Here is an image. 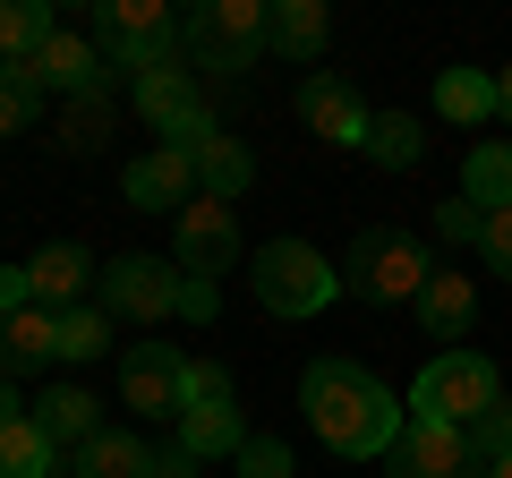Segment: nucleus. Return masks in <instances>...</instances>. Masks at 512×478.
Here are the masks:
<instances>
[{
	"label": "nucleus",
	"instance_id": "nucleus-1",
	"mask_svg": "<svg viewBox=\"0 0 512 478\" xmlns=\"http://www.w3.org/2000/svg\"><path fill=\"white\" fill-rule=\"evenodd\" d=\"M299 410H308L316 444L342 453V461H384L402 444V427H410V402L384 385L376 368H359V359H316V368L299 376Z\"/></svg>",
	"mask_w": 512,
	"mask_h": 478
},
{
	"label": "nucleus",
	"instance_id": "nucleus-2",
	"mask_svg": "<svg viewBox=\"0 0 512 478\" xmlns=\"http://www.w3.org/2000/svg\"><path fill=\"white\" fill-rule=\"evenodd\" d=\"M436 248H427L419 231H402V222H367L359 239H350V265H342V291H359L367 308H410V299L427 291V274H436Z\"/></svg>",
	"mask_w": 512,
	"mask_h": 478
},
{
	"label": "nucleus",
	"instance_id": "nucleus-3",
	"mask_svg": "<svg viewBox=\"0 0 512 478\" xmlns=\"http://www.w3.org/2000/svg\"><path fill=\"white\" fill-rule=\"evenodd\" d=\"M248 282H256V299H265V316H325L333 299H342V274H333V257L325 248H308V239H265L248 257Z\"/></svg>",
	"mask_w": 512,
	"mask_h": 478
},
{
	"label": "nucleus",
	"instance_id": "nucleus-4",
	"mask_svg": "<svg viewBox=\"0 0 512 478\" xmlns=\"http://www.w3.org/2000/svg\"><path fill=\"white\" fill-rule=\"evenodd\" d=\"M495 402H504V376L478 350H436L410 385V419H436V427H478Z\"/></svg>",
	"mask_w": 512,
	"mask_h": 478
},
{
	"label": "nucleus",
	"instance_id": "nucleus-5",
	"mask_svg": "<svg viewBox=\"0 0 512 478\" xmlns=\"http://www.w3.org/2000/svg\"><path fill=\"white\" fill-rule=\"evenodd\" d=\"M180 43H188V69H256V52L274 43V9L265 0H205V9H188L180 18Z\"/></svg>",
	"mask_w": 512,
	"mask_h": 478
},
{
	"label": "nucleus",
	"instance_id": "nucleus-6",
	"mask_svg": "<svg viewBox=\"0 0 512 478\" xmlns=\"http://www.w3.org/2000/svg\"><path fill=\"white\" fill-rule=\"evenodd\" d=\"M94 52H103L111 69H128V77L171 69V52H180V18H171L163 0H103V9H94Z\"/></svg>",
	"mask_w": 512,
	"mask_h": 478
},
{
	"label": "nucleus",
	"instance_id": "nucleus-7",
	"mask_svg": "<svg viewBox=\"0 0 512 478\" xmlns=\"http://www.w3.org/2000/svg\"><path fill=\"white\" fill-rule=\"evenodd\" d=\"M180 453L197 461H239L248 453V419H239V393L214 359L188 368V410H180Z\"/></svg>",
	"mask_w": 512,
	"mask_h": 478
},
{
	"label": "nucleus",
	"instance_id": "nucleus-8",
	"mask_svg": "<svg viewBox=\"0 0 512 478\" xmlns=\"http://www.w3.org/2000/svg\"><path fill=\"white\" fill-rule=\"evenodd\" d=\"M94 308L137 316V325H171V316H180V265L111 257V265H103V282H94Z\"/></svg>",
	"mask_w": 512,
	"mask_h": 478
},
{
	"label": "nucleus",
	"instance_id": "nucleus-9",
	"mask_svg": "<svg viewBox=\"0 0 512 478\" xmlns=\"http://www.w3.org/2000/svg\"><path fill=\"white\" fill-rule=\"evenodd\" d=\"M188 368H197V359H180L171 342H128V359H120V402L146 410V419H171V427H180V410H188Z\"/></svg>",
	"mask_w": 512,
	"mask_h": 478
},
{
	"label": "nucleus",
	"instance_id": "nucleus-10",
	"mask_svg": "<svg viewBox=\"0 0 512 478\" xmlns=\"http://www.w3.org/2000/svg\"><path fill=\"white\" fill-rule=\"evenodd\" d=\"M171 265L180 274H205V282H222L239 265V214L222 197H197L188 214H171Z\"/></svg>",
	"mask_w": 512,
	"mask_h": 478
},
{
	"label": "nucleus",
	"instance_id": "nucleus-11",
	"mask_svg": "<svg viewBox=\"0 0 512 478\" xmlns=\"http://www.w3.org/2000/svg\"><path fill=\"white\" fill-rule=\"evenodd\" d=\"M128 103H137V120H146V129L163 137V146L214 120V111H205V86H197V69H180V60H171V69H146V77H128Z\"/></svg>",
	"mask_w": 512,
	"mask_h": 478
},
{
	"label": "nucleus",
	"instance_id": "nucleus-12",
	"mask_svg": "<svg viewBox=\"0 0 512 478\" xmlns=\"http://www.w3.org/2000/svg\"><path fill=\"white\" fill-rule=\"evenodd\" d=\"M384 461H393V478H487V461L470 453V427H436V419H410Z\"/></svg>",
	"mask_w": 512,
	"mask_h": 478
},
{
	"label": "nucleus",
	"instance_id": "nucleus-13",
	"mask_svg": "<svg viewBox=\"0 0 512 478\" xmlns=\"http://www.w3.org/2000/svg\"><path fill=\"white\" fill-rule=\"evenodd\" d=\"M120 197L137 205V214H154V205L188 214V205L205 197V188H197V154H188V146H154V154H137V163L120 171Z\"/></svg>",
	"mask_w": 512,
	"mask_h": 478
},
{
	"label": "nucleus",
	"instance_id": "nucleus-14",
	"mask_svg": "<svg viewBox=\"0 0 512 478\" xmlns=\"http://www.w3.org/2000/svg\"><path fill=\"white\" fill-rule=\"evenodd\" d=\"M299 120H308V137H325V146H367V120H376V111L359 103L350 77L316 69L308 86H299Z\"/></svg>",
	"mask_w": 512,
	"mask_h": 478
},
{
	"label": "nucleus",
	"instance_id": "nucleus-15",
	"mask_svg": "<svg viewBox=\"0 0 512 478\" xmlns=\"http://www.w3.org/2000/svg\"><path fill=\"white\" fill-rule=\"evenodd\" d=\"M26 282H35V308L69 316V308H86V282H103V265L77 239H43L35 257H26Z\"/></svg>",
	"mask_w": 512,
	"mask_h": 478
},
{
	"label": "nucleus",
	"instance_id": "nucleus-16",
	"mask_svg": "<svg viewBox=\"0 0 512 478\" xmlns=\"http://www.w3.org/2000/svg\"><path fill=\"white\" fill-rule=\"evenodd\" d=\"M171 146H188V154H197V188H205V197L239 205V197H248V188H256V154L239 146V137H222V120H205V129L171 137Z\"/></svg>",
	"mask_w": 512,
	"mask_h": 478
},
{
	"label": "nucleus",
	"instance_id": "nucleus-17",
	"mask_svg": "<svg viewBox=\"0 0 512 478\" xmlns=\"http://www.w3.org/2000/svg\"><path fill=\"white\" fill-rule=\"evenodd\" d=\"M410 308H419V333H427V342L461 350V333L478 325V282L453 274V265H436V274H427V291L410 299Z\"/></svg>",
	"mask_w": 512,
	"mask_h": 478
},
{
	"label": "nucleus",
	"instance_id": "nucleus-18",
	"mask_svg": "<svg viewBox=\"0 0 512 478\" xmlns=\"http://www.w3.org/2000/svg\"><path fill=\"white\" fill-rule=\"evenodd\" d=\"M26 77L77 103V94H103V52H94V35H69V26H60V35L26 60Z\"/></svg>",
	"mask_w": 512,
	"mask_h": 478
},
{
	"label": "nucleus",
	"instance_id": "nucleus-19",
	"mask_svg": "<svg viewBox=\"0 0 512 478\" xmlns=\"http://www.w3.org/2000/svg\"><path fill=\"white\" fill-rule=\"evenodd\" d=\"M60 359V316L52 308H18V316H0V376L18 385V376L52 368Z\"/></svg>",
	"mask_w": 512,
	"mask_h": 478
},
{
	"label": "nucleus",
	"instance_id": "nucleus-20",
	"mask_svg": "<svg viewBox=\"0 0 512 478\" xmlns=\"http://www.w3.org/2000/svg\"><path fill=\"white\" fill-rule=\"evenodd\" d=\"M35 427L60 444V453H86V444L103 436V427H94V393H86V385H52V393L35 402Z\"/></svg>",
	"mask_w": 512,
	"mask_h": 478
},
{
	"label": "nucleus",
	"instance_id": "nucleus-21",
	"mask_svg": "<svg viewBox=\"0 0 512 478\" xmlns=\"http://www.w3.org/2000/svg\"><path fill=\"white\" fill-rule=\"evenodd\" d=\"M325 43H333L325 0H274V43H265V52H282V60H316Z\"/></svg>",
	"mask_w": 512,
	"mask_h": 478
},
{
	"label": "nucleus",
	"instance_id": "nucleus-22",
	"mask_svg": "<svg viewBox=\"0 0 512 478\" xmlns=\"http://www.w3.org/2000/svg\"><path fill=\"white\" fill-rule=\"evenodd\" d=\"M77 478H154V444L128 436V427H103V436L77 453Z\"/></svg>",
	"mask_w": 512,
	"mask_h": 478
},
{
	"label": "nucleus",
	"instance_id": "nucleus-23",
	"mask_svg": "<svg viewBox=\"0 0 512 478\" xmlns=\"http://www.w3.org/2000/svg\"><path fill=\"white\" fill-rule=\"evenodd\" d=\"M461 197H470L478 214H504V205H512V146L478 137V146H470V163H461Z\"/></svg>",
	"mask_w": 512,
	"mask_h": 478
},
{
	"label": "nucleus",
	"instance_id": "nucleus-24",
	"mask_svg": "<svg viewBox=\"0 0 512 478\" xmlns=\"http://www.w3.org/2000/svg\"><path fill=\"white\" fill-rule=\"evenodd\" d=\"M60 444L35 427V410H18V419H0V478H52Z\"/></svg>",
	"mask_w": 512,
	"mask_h": 478
},
{
	"label": "nucleus",
	"instance_id": "nucleus-25",
	"mask_svg": "<svg viewBox=\"0 0 512 478\" xmlns=\"http://www.w3.org/2000/svg\"><path fill=\"white\" fill-rule=\"evenodd\" d=\"M52 35H60V26H52V0H0V60H9V69H26Z\"/></svg>",
	"mask_w": 512,
	"mask_h": 478
},
{
	"label": "nucleus",
	"instance_id": "nucleus-26",
	"mask_svg": "<svg viewBox=\"0 0 512 478\" xmlns=\"http://www.w3.org/2000/svg\"><path fill=\"white\" fill-rule=\"evenodd\" d=\"M436 111L453 120V129L495 120V69H444V77H436Z\"/></svg>",
	"mask_w": 512,
	"mask_h": 478
},
{
	"label": "nucleus",
	"instance_id": "nucleus-27",
	"mask_svg": "<svg viewBox=\"0 0 512 478\" xmlns=\"http://www.w3.org/2000/svg\"><path fill=\"white\" fill-rule=\"evenodd\" d=\"M367 163H384V171H410V163H419V154H427V129H419V120H410V111H376V120H367Z\"/></svg>",
	"mask_w": 512,
	"mask_h": 478
},
{
	"label": "nucleus",
	"instance_id": "nucleus-28",
	"mask_svg": "<svg viewBox=\"0 0 512 478\" xmlns=\"http://www.w3.org/2000/svg\"><path fill=\"white\" fill-rule=\"evenodd\" d=\"M103 137H111V94H77L60 111V154H94Z\"/></svg>",
	"mask_w": 512,
	"mask_h": 478
},
{
	"label": "nucleus",
	"instance_id": "nucleus-29",
	"mask_svg": "<svg viewBox=\"0 0 512 478\" xmlns=\"http://www.w3.org/2000/svg\"><path fill=\"white\" fill-rule=\"evenodd\" d=\"M111 325H120V316L94 308V299H86V308H69V316H60V359H103V350H111Z\"/></svg>",
	"mask_w": 512,
	"mask_h": 478
},
{
	"label": "nucleus",
	"instance_id": "nucleus-30",
	"mask_svg": "<svg viewBox=\"0 0 512 478\" xmlns=\"http://www.w3.org/2000/svg\"><path fill=\"white\" fill-rule=\"evenodd\" d=\"M35 111H43V86H35L26 69H9V60H0V137L35 129Z\"/></svg>",
	"mask_w": 512,
	"mask_h": 478
},
{
	"label": "nucleus",
	"instance_id": "nucleus-31",
	"mask_svg": "<svg viewBox=\"0 0 512 478\" xmlns=\"http://www.w3.org/2000/svg\"><path fill=\"white\" fill-rule=\"evenodd\" d=\"M231 478H299L291 470V444H282V436H248V453L231 461Z\"/></svg>",
	"mask_w": 512,
	"mask_h": 478
},
{
	"label": "nucleus",
	"instance_id": "nucleus-32",
	"mask_svg": "<svg viewBox=\"0 0 512 478\" xmlns=\"http://www.w3.org/2000/svg\"><path fill=\"white\" fill-rule=\"evenodd\" d=\"M470 453H478V461H487V470H495V461H512V402H495V410H487V419H478V427H470Z\"/></svg>",
	"mask_w": 512,
	"mask_h": 478
},
{
	"label": "nucleus",
	"instance_id": "nucleus-33",
	"mask_svg": "<svg viewBox=\"0 0 512 478\" xmlns=\"http://www.w3.org/2000/svg\"><path fill=\"white\" fill-rule=\"evenodd\" d=\"M478 231H487V214H478L470 197H453V205H436V239H444V248H478Z\"/></svg>",
	"mask_w": 512,
	"mask_h": 478
},
{
	"label": "nucleus",
	"instance_id": "nucleus-34",
	"mask_svg": "<svg viewBox=\"0 0 512 478\" xmlns=\"http://www.w3.org/2000/svg\"><path fill=\"white\" fill-rule=\"evenodd\" d=\"M478 265H487L495 282H512V205L487 214V231H478Z\"/></svg>",
	"mask_w": 512,
	"mask_h": 478
},
{
	"label": "nucleus",
	"instance_id": "nucleus-35",
	"mask_svg": "<svg viewBox=\"0 0 512 478\" xmlns=\"http://www.w3.org/2000/svg\"><path fill=\"white\" fill-rule=\"evenodd\" d=\"M180 316H188V325H214V316H222V282L180 274Z\"/></svg>",
	"mask_w": 512,
	"mask_h": 478
},
{
	"label": "nucleus",
	"instance_id": "nucleus-36",
	"mask_svg": "<svg viewBox=\"0 0 512 478\" xmlns=\"http://www.w3.org/2000/svg\"><path fill=\"white\" fill-rule=\"evenodd\" d=\"M35 308V282H26V265H0V316Z\"/></svg>",
	"mask_w": 512,
	"mask_h": 478
},
{
	"label": "nucleus",
	"instance_id": "nucleus-37",
	"mask_svg": "<svg viewBox=\"0 0 512 478\" xmlns=\"http://www.w3.org/2000/svg\"><path fill=\"white\" fill-rule=\"evenodd\" d=\"M197 470V453H180V444H171V453H154V478H188Z\"/></svg>",
	"mask_w": 512,
	"mask_h": 478
},
{
	"label": "nucleus",
	"instance_id": "nucleus-38",
	"mask_svg": "<svg viewBox=\"0 0 512 478\" xmlns=\"http://www.w3.org/2000/svg\"><path fill=\"white\" fill-rule=\"evenodd\" d=\"M495 120L512 129V69H495Z\"/></svg>",
	"mask_w": 512,
	"mask_h": 478
},
{
	"label": "nucleus",
	"instance_id": "nucleus-39",
	"mask_svg": "<svg viewBox=\"0 0 512 478\" xmlns=\"http://www.w3.org/2000/svg\"><path fill=\"white\" fill-rule=\"evenodd\" d=\"M0 419H18V385L9 376H0Z\"/></svg>",
	"mask_w": 512,
	"mask_h": 478
},
{
	"label": "nucleus",
	"instance_id": "nucleus-40",
	"mask_svg": "<svg viewBox=\"0 0 512 478\" xmlns=\"http://www.w3.org/2000/svg\"><path fill=\"white\" fill-rule=\"evenodd\" d=\"M487 478H512V461H495V470H487Z\"/></svg>",
	"mask_w": 512,
	"mask_h": 478
}]
</instances>
